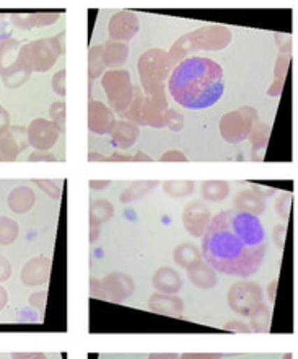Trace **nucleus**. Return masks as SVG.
Wrapping results in <instances>:
<instances>
[{
    "label": "nucleus",
    "instance_id": "nucleus-1",
    "mask_svg": "<svg viewBox=\"0 0 298 359\" xmlns=\"http://www.w3.org/2000/svg\"><path fill=\"white\" fill-rule=\"evenodd\" d=\"M201 255L213 271L253 276L266 255V233L260 217L235 209L218 212L202 236Z\"/></svg>",
    "mask_w": 298,
    "mask_h": 359
},
{
    "label": "nucleus",
    "instance_id": "nucleus-2",
    "mask_svg": "<svg viewBox=\"0 0 298 359\" xmlns=\"http://www.w3.org/2000/svg\"><path fill=\"white\" fill-rule=\"evenodd\" d=\"M168 88L183 108H208L225 92L223 71L212 59L187 57L171 71Z\"/></svg>",
    "mask_w": 298,
    "mask_h": 359
},
{
    "label": "nucleus",
    "instance_id": "nucleus-3",
    "mask_svg": "<svg viewBox=\"0 0 298 359\" xmlns=\"http://www.w3.org/2000/svg\"><path fill=\"white\" fill-rule=\"evenodd\" d=\"M232 43V29L223 25H206L194 32L185 34L173 44L168 57L171 61V67L185 61L191 53L197 51H222Z\"/></svg>",
    "mask_w": 298,
    "mask_h": 359
},
{
    "label": "nucleus",
    "instance_id": "nucleus-4",
    "mask_svg": "<svg viewBox=\"0 0 298 359\" xmlns=\"http://www.w3.org/2000/svg\"><path fill=\"white\" fill-rule=\"evenodd\" d=\"M137 69L146 97H153V95L163 92L165 81L173 71L168 53L162 49H148L143 53L139 57Z\"/></svg>",
    "mask_w": 298,
    "mask_h": 359
},
{
    "label": "nucleus",
    "instance_id": "nucleus-5",
    "mask_svg": "<svg viewBox=\"0 0 298 359\" xmlns=\"http://www.w3.org/2000/svg\"><path fill=\"white\" fill-rule=\"evenodd\" d=\"M20 51L22 44L17 39H0V77L7 88L22 87L33 72Z\"/></svg>",
    "mask_w": 298,
    "mask_h": 359
},
{
    "label": "nucleus",
    "instance_id": "nucleus-6",
    "mask_svg": "<svg viewBox=\"0 0 298 359\" xmlns=\"http://www.w3.org/2000/svg\"><path fill=\"white\" fill-rule=\"evenodd\" d=\"M20 53L33 72H48L64 53V34L24 44Z\"/></svg>",
    "mask_w": 298,
    "mask_h": 359
},
{
    "label": "nucleus",
    "instance_id": "nucleus-7",
    "mask_svg": "<svg viewBox=\"0 0 298 359\" xmlns=\"http://www.w3.org/2000/svg\"><path fill=\"white\" fill-rule=\"evenodd\" d=\"M101 86L113 111L124 114L127 108L131 107L134 100V90L131 74L124 69H114V71H106L103 74Z\"/></svg>",
    "mask_w": 298,
    "mask_h": 359
},
{
    "label": "nucleus",
    "instance_id": "nucleus-8",
    "mask_svg": "<svg viewBox=\"0 0 298 359\" xmlns=\"http://www.w3.org/2000/svg\"><path fill=\"white\" fill-rule=\"evenodd\" d=\"M256 123L257 109L253 107H243L223 114L220 119V134L223 141H227L228 144L246 141Z\"/></svg>",
    "mask_w": 298,
    "mask_h": 359
},
{
    "label": "nucleus",
    "instance_id": "nucleus-9",
    "mask_svg": "<svg viewBox=\"0 0 298 359\" xmlns=\"http://www.w3.org/2000/svg\"><path fill=\"white\" fill-rule=\"evenodd\" d=\"M134 281L124 273H111L103 279H90V294L95 299L124 302L132 296Z\"/></svg>",
    "mask_w": 298,
    "mask_h": 359
},
{
    "label": "nucleus",
    "instance_id": "nucleus-10",
    "mask_svg": "<svg viewBox=\"0 0 298 359\" xmlns=\"http://www.w3.org/2000/svg\"><path fill=\"white\" fill-rule=\"evenodd\" d=\"M227 302L233 312L250 317L262 304V289L260 284L250 281L235 283L227 294Z\"/></svg>",
    "mask_w": 298,
    "mask_h": 359
},
{
    "label": "nucleus",
    "instance_id": "nucleus-11",
    "mask_svg": "<svg viewBox=\"0 0 298 359\" xmlns=\"http://www.w3.org/2000/svg\"><path fill=\"white\" fill-rule=\"evenodd\" d=\"M28 146L34 151H49L59 139V131L46 118H36L27 128Z\"/></svg>",
    "mask_w": 298,
    "mask_h": 359
},
{
    "label": "nucleus",
    "instance_id": "nucleus-12",
    "mask_svg": "<svg viewBox=\"0 0 298 359\" xmlns=\"http://www.w3.org/2000/svg\"><path fill=\"white\" fill-rule=\"evenodd\" d=\"M139 32V18L134 12L129 10H121V12L114 13L108 23V33L111 41L124 43L136 36Z\"/></svg>",
    "mask_w": 298,
    "mask_h": 359
},
{
    "label": "nucleus",
    "instance_id": "nucleus-13",
    "mask_svg": "<svg viewBox=\"0 0 298 359\" xmlns=\"http://www.w3.org/2000/svg\"><path fill=\"white\" fill-rule=\"evenodd\" d=\"M168 111V102L165 90L153 97H143L141 107V116H139V126L163 128V118Z\"/></svg>",
    "mask_w": 298,
    "mask_h": 359
},
{
    "label": "nucleus",
    "instance_id": "nucleus-14",
    "mask_svg": "<svg viewBox=\"0 0 298 359\" xmlns=\"http://www.w3.org/2000/svg\"><path fill=\"white\" fill-rule=\"evenodd\" d=\"M211 221V211L202 201H192L183 211V224H185L186 232L192 237H202Z\"/></svg>",
    "mask_w": 298,
    "mask_h": 359
},
{
    "label": "nucleus",
    "instance_id": "nucleus-15",
    "mask_svg": "<svg viewBox=\"0 0 298 359\" xmlns=\"http://www.w3.org/2000/svg\"><path fill=\"white\" fill-rule=\"evenodd\" d=\"M28 147L27 129L22 126H10L0 134V162L17 161L18 154Z\"/></svg>",
    "mask_w": 298,
    "mask_h": 359
},
{
    "label": "nucleus",
    "instance_id": "nucleus-16",
    "mask_svg": "<svg viewBox=\"0 0 298 359\" xmlns=\"http://www.w3.org/2000/svg\"><path fill=\"white\" fill-rule=\"evenodd\" d=\"M116 126L114 111L101 102H90L88 104V129L95 134H111Z\"/></svg>",
    "mask_w": 298,
    "mask_h": 359
},
{
    "label": "nucleus",
    "instance_id": "nucleus-17",
    "mask_svg": "<svg viewBox=\"0 0 298 359\" xmlns=\"http://www.w3.org/2000/svg\"><path fill=\"white\" fill-rule=\"evenodd\" d=\"M266 194L261 188L243 189L233 199V208L238 212L251 214V216H260L266 209Z\"/></svg>",
    "mask_w": 298,
    "mask_h": 359
},
{
    "label": "nucleus",
    "instance_id": "nucleus-18",
    "mask_svg": "<svg viewBox=\"0 0 298 359\" xmlns=\"http://www.w3.org/2000/svg\"><path fill=\"white\" fill-rule=\"evenodd\" d=\"M51 274V258L38 257L29 260L22 271V281L27 286H39L48 283Z\"/></svg>",
    "mask_w": 298,
    "mask_h": 359
},
{
    "label": "nucleus",
    "instance_id": "nucleus-19",
    "mask_svg": "<svg viewBox=\"0 0 298 359\" xmlns=\"http://www.w3.org/2000/svg\"><path fill=\"white\" fill-rule=\"evenodd\" d=\"M148 309L152 312L160 313V316H170V317H181L183 311H185V302L176 294H163L157 292L148 299Z\"/></svg>",
    "mask_w": 298,
    "mask_h": 359
},
{
    "label": "nucleus",
    "instance_id": "nucleus-20",
    "mask_svg": "<svg viewBox=\"0 0 298 359\" xmlns=\"http://www.w3.org/2000/svg\"><path fill=\"white\" fill-rule=\"evenodd\" d=\"M153 287L163 294H178L183 287V279L176 269L170 266L158 268L152 278Z\"/></svg>",
    "mask_w": 298,
    "mask_h": 359
},
{
    "label": "nucleus",
    "instance_id": "nucleus-21",
    "mask_svg": "<svg viewBox=\"0 0 298 359\" xmlns=\"http://www.w3.org/2000/svg\"><path fill=\"white\" fill-rule=\"evenodd\" d=\"M114 216V208L108 199H95L90 204V242H95L99 237L101 224L109 221Z\"/></svg>",
    "mask_w": 298,
    "mask_h": 359
},
{
    "label": "nucleus",
    "instance_id": "nucleus-22",
    "mask_svg": "<svg viewBox=\"0 0 298 359\" xmlns=\"http://www.w3.org/2000/svg\"><path fill=\"white\" fill-rule=\"evenodd\" d=\"M101 56H103L104 67L109 69V71H114V69L121 67L127 62L129 48L127 44L116 43L109 39L108 43L101 44Z\"/></svg>",
    "mask_w": 298,
    "mask_h": 359
},
{
    "label": "nucleus",
    "instance_id": "nucleus-23",
    "mask_svg": "<svg viewBox=\"0 0 298 359\" xmlns=\"http://www.w3.org/2000/svg\"><path fill=\"white\" fill-rule=\"evenodd\" d=\"M139 134H141V129L137 124L122 119V121H116V126L111 133V142L116 149H129L137 141Z\"/></svg>",
    "mask_w": 298,
    "mask_h": 359
},
{
    "label": "nucleus",
    "instance_id": "nucleus-24",
    "mask_svg": "<svg viewBox=\"0 0 298 359\" xmlns=\"http://www.w3.org/2000/svg\"><path fill=\"white\" fill-rule=\"evenodd\" d=\"M59 20V13H29V15H12L15 27L22 29H33L51 27Z\"/></svg>",
    "mask_w": 298,
    "mask_h": 359
},
{
    "label": "nucleus",
    "instance_id": "nucleus-25",
    "mask_svg": "<svg viewBox=\"0 0 298 359\" xmlns=\"http://www.w3.org/2000/svg\"><path fill=\"white\" fill-rule=\"evenodd\" d=\"M187 276L194 286L201 289H211L218 283L215 271L206 262H199L197 265L187 269Z\"/></svg>",
    "mask_w": 298,
    "mask_h": 359
},
{
    "label": "nucleus",
    "instance_id": "nucleus-26",
    "mask_svg": "<svg viewBox=\"0 0 298 359\" xmlns=\"http://www.w3.org/2000/svg\"><path fill=\"white\" fill-rule=\"evenodd\" d=\"M289 66L290 53H279V57H277L274 67V82H272V86L267 90V95H269V97H279L282 93L287 74H289Z\"/></svg>",
    "mask_w": 298,
    "mask_h": 359
},
{
    "label": "nucleus",
    "instance_id": "nucleus-27",
    "mask_svg": "<svg viewBox=\"0 0 298 359\" xmlns=\"http://www.w3.org/2000/svg\"><path fill=\"white\" fill-rule=\"evenodd\" d=\"M34 199H36V196H34L33 189H29L27 187H18L10 193L8 206L13 212L23 214V212H28L29 209L33 208Z\"/></svg>",
    "mask_w": 298,
    "mask_h": 359
},
{
    "label": "nucleus",
    "instance_id": "nucleus-28",
    "mask_svg": "<svg viewBox=\"0 0 298 359\" xmlns=\"http://www.w3.org/2000/svg\"><path fill=\"white\" fill-rule=\"evenodd\" d=\"M173 260L181 268L190 269L197 265L199 262H202V255L201 250L196 245H192V243H180L175 248V252H173Z\"/></svg>",
    "mask_w": 298,
    "mask_h": 359
},
{
    "label": "nucleus",
    "instance_id": "nucleus-29",
    "mask_svg": "<svg viewBox=\"0 0 298 359\" xmlns=\"http://www.w3.org/2000/svg\"><path fill=\"white\" fill-rule=\"evenodd\" d=\"M201 194L206 201H223V199H227L228 194H230V184L223 182V180H208V182L202 183Z\"/></svg>",
    "mask_w": 298,
    "mask_h": 359
},
{
    "label": "nucleus",
    "instance_id": "nucleus-30",
    "mask_svg": "<svg viewBox=\"0 0 298 359\" xmlns=\"http://www.w3.org/2000/svg\"><path fill=\"white\" fill-rule=\"evenodd\" d=\"M158 187L157 180H142V182L132 183L127 189H124L119 196V201L121 203H132L136 199L146 196L147 193H150L153 188Z\"/></svg>",
    "mask_w": 298,
    "mask_h": 359
},
{
    "label": "nucleus",
    "instance_id": "nucleus-31",
    "mask_svg": "<svg viewBox=\"0 0 298 359\" xmlns=\"http://www.w3.org/2000/svg\"><path fill=\"white\" fill-rule=\"evenodd\" d=\"M251 318V330L257 333H267L271 330V320H272V307L261 304L255 312L250 316Z\"/></svg>",
    "mask_w": 298,
    "mask_h": 359
},
{
    "label": "nucleus",
    "instance_id": "nucleus-32",
    "mask_svg": "<svg viewBox=\"0 0 298 359\" xmlns=\"http://www.w3.org/2000/svg\"><path fill=\"white\" fill-rule=\"evenodd\" d=\"M269 136H271V123H256L251 129L250 136H248V139L251 141L253 151L257 152V151H262V149H266L267 142H269Z\"/></svg>",
    "mask_w": 298,
    "mask_h": 359
},
{
    "label": "nucleus",
    "instance_id": "nucleus-33",
    "mask_svg": "<svg viewBox=\"0 0 298 359\" xmlns=\"http://www.w3.org/2000/svg\"><path fill=\"white\" fill-rule=\"evenodd\" d=\"M163 189L173 198H185L194 191V182H190V180H170V182L163 183Z\"/></svg>",
    "mask_w": 298,
    "mask_h": 359
},
{
    "label": "nucleus",
    "instance_id": "nucleus-34",
    "mask_svg": "<svg viewBox=\"0 0 298 359\" xmlns=\"http://www.w3.org/2000/svg\"><path fill=\"white\" fill-rule=\"evenodd\" d=\"M106 72V67H104L103 56H101V44L99 46H93L88 53V77L92 81H95L99 76Z\"/></svg>",
    "mask_w": 298,
    "mask_h": 359
},
{
    "label": "nucleus",
    "instance_id": "nucleus-35",
    "mask_svg": "<svg viewBox=\"0 0 298 359\" xmlns=\"http://www.w3.org/2000/svg\"><path fill=\"white\" fill-rule=\"evenodd\" d=\"M18 236V224L8 217H0V245H10Z\"/></svg>",
    "mask_w": 298,
    "mask_h": 359
},
{
    "label": "nucleus",
    "instance_id": "nucleus-36",
    "mask_svg": "<svg viewBox=\"0 0 298 359\" xmlns=\"http://www.w3.org/2000/svg\"><path fill=\"white\" fill-rule=\"evenodd\" d=\"M49 116H51L49 121L54 124L59 134L66 131V102L52 103L51 108H49Z\"/></svg>",
    "mask_w": 298,
    "mask_h": 359
},
{
    "label": "nucleus",
    "instance_id": "nucleus-37",
    "mask_svg": "<svg viewBox=\"0 0 298 359\" xmlns=\"http://www.w3.org/2000/svg\"><path fill=\"white\" fill-rule=\"evenodd\" d=\"M163 128L171 129V131L175 133L181 131V129L185 128V116H183V113L176 111V109L168 108L165 118H163Z\"/></svg>",
    "mask_w": 298,
    "mask_h": 359
},
{
    "label": "nucleus",
    "instance_id": "nucleus-38",
    "mask_svg": "<svg viewBox=\"0 0 298 359\" xmlns=\"http://www.w3.org/2000/svg\"><path fill=\"white\" fill-rule=\"evenodd\" d=\"M290 209H292V194L290 193L281 194L276 201L277 216H279L281 219H284V221H287L290 216Z\"/></svg>",
    "mask_w": 298,
    "mask_h": 359
},
{
    "label": "nucleus",
    "instance_id": "nucleus-39",
    "mask_svg": "<svg viewBox=\"0 0 298 359\" xmlns=\"http://www.w3.org/2000/svg\"><path fill=\"white\" fill-rule=\"evenodd\" d=\"M36 184L51 198H61V188H59L57 182H52V180H36Z\"/></svg>",
    "mask_w": 298,
    "mask_h": 359
},
{
    "label": "nucleus",
    "instance_id": "nucleus-40",
    "mask_svg": "<svg viewBox=\"0 0 298 359\" xmlns=\"http://www.w3.org/2000/svg\"><path fill=\"white\" fill-rule=\"evenodd\" d=\"M52 90L59 97H66V69L54 74L52 77Z\"/></svg>",
    "mask_w": 298,
    "mask_h": 359
},
{
    "label": "nucleus",
    "instance_id": "nucleus-41",
    "mask_svg": "<svg viewBox=\"0 0 298 359\" xmlns=\"http://www.w3.org/2000/svg\"><path fill=\"white\" fill-rule=\"evenodd\" d=\"M28 161L29 162H56L57 158L49 151H34L31 156L28 157Z\"/></svg>",
    "mask_w": 298,
    "mask_h": 359
},
{
    "label": "nucleus",
    "instance_id": "nucleus-42",
    "mask_svg": "<svg viewBox=\"0 0 298 359\" xmlns=\"http://www.w3.org/2000/svg\"><path fill=\"white\" fill-rule=\"evenodd\" d=\"M223 328H225V330H228V332H235V333H251L250 325H246V323L241 322V320L228 322V323H225V325H223Z\"/></svg>",
    "mask_w": 298,
    "mask_h": 359
},
{
    "label": "nucleus",
    "instance_id": "nucleus-43",
    "mask_svg": "<svg viewBox=\"0 0 298 359\" xmlns=\"http://www.w3.org/2000/svg\"><path fill=\"white\" fill-rule=\"evenodd\" d=\"M187 157L183 154L181 151H176V149H173V151H168L163 154L160 157V162H186Z\"/></svg>",
    "mask_w": 298,
    "mask_h": 359
},
{
    "label": "nucleus",
    "instance_id": "nucleus-44",
    "mask_svg": "<svg viewBox=\"0 0 298 359\" xmlns=\"http://www.w3.org/2000/svg\"><path fill=\"white\" fill-rule=\"evenodd\" d=\"M46 299H48V292H44V291L36 292L29 297V304H31L33 307L39 309V311H43L44 306H46Z\"/></svg>",
    "mask_w": 298,
    "mask_h": 359
},
{
    "label": "nucleus",
    "instance_id": "nucleus-45",
    "mask_svg": "<svg viewBox=\"0 0 298 359\" xmlns=\"http://www.w3.org/2000/svg\"><path fill=\"white\" fill-rule=\"evenodd\" d=\"M285 233H287V226H285V224H282V226L279 224V226L274 229V242H276V245L279 247V248H284Z\"/></svg>",
    "mask_w": 298,
    "mask_h": 359
},
{
    "label": "nucleus",
    "instance_id": "nucleus-46",
    "mask_svg": "<svg viewBox=\"0 0 298 359\" xmlns=\"http://www.w3.org/2000/svg\"><path fill=\"white\" fill-rule=\"evenodd\" d=\"M222 355L218 353H186L178 359H220Z\"/></svg>",
    "mask_w": 298,
    "mask_h": 359
},
{
    "label": "nucleus",
    "instance_id": "nucleus-47",
    "mask_svg": "<svg viewBox=\"0 0 298 359\" xmlns=\"http://www.w3.org/2000/svg\"><path fill=\"white\" fill-rule=\"evenodd\" d=\"M10 274H12V266H10V263L3 257H0V281L8 279Z\"/></svg>",
    "mask_w": 298,
    "mask_h": 359
},
{
    "label": "nucleus",
    "instance_id": "nucleus-48",
    "mask_svg": "<svg viewBox=\"0 0 298 359\" xmlns=\"http://www.w3.org/2000/svg\"><path fill=\"white\" fill-rule=\"evenodd\" d=\"M8 128H10V113L2 107V109H0V134L7 131Z\"/></svg>",
    "mask_w": 298,
    "mask_h": 359
},
{
    "label": "nucleus",
    "instance_id": "nucleus-49",
    "mask_svg": "<svg viewBox=\"0 0 298 359\" xmlns=\"http://www.w3.org/2000/svg\"><path fill=\"white\" fill-rule=\"evenodd\" d=\"M13 359H48L46 355L43 353H15L12 355Z\"/></svg>",
    "mask_w": 298,
    "mask_h": 359
},
{
    "label": "nucleus",
    "instance_id": "nucleus-50",
    "mask_svg": "<svg viewBox=\"0 0 298 359\" xmlns=\"http://www.w3.org/2000/svg\"><path fill=\"white\" fill-rule=\"evenodd\" d=\"M106 162H132V157L131 156H126V154L114 152L113 156L106 157Z\"/></svg>",
    "mask_w": 298,
    "mask_h": 359
},
{
    "label": "nucleus",
    "instance_id": "nucleus-51",
    "mask_svg": "<svg viewBox=\"0 0 298 359\" xmlns=\"http://www.w3.org/2000/svg\"><path fill=\"white\" fill-rule=\"evenodd\" d=\"M109 184H111V182H109V180H92L90 182V187H92V189H95V191H101V189H104V188H108Z\"/></svg>",
    "mask_w": 298,
    "mask_h": 359
},
{
    "label": "nucleus",
    "instance_id": "nucleus-52",
    "mask_svg": "<svg viewBox=\"0 0 298 359\" xmlns=\"http://www.w3.org/2000/svg\"><path fill=\"white\" fill-rule=\"evenodd\" d=\"M180 356L175 355V353H155V355H150L148 359H178Z\"/></svg>",
    "mask_w": 298,
    "mask_h": 359
},
{
    "label": "nucleus",
    "instance_id": "nucleus-53",
    "mask_svg": "<svg viewBox=\"0 0 298 359\" xmlns=\"http://www.w3.org/2000/svg\"><path fill=\"white\" fill-rule=\"evenodd\" d=\"M153 158L150 156H147V154L143 152H137L136 156L132 157V162H152Z\"/></svg>",
    "mask_w": 298,
    "mask_h": 359
},
{
    "label": "nucleus",
    "instance_id": "nucleus-54",
    "mask_svg": "<svg viewBox=\"0 0 298 359\" xmlns=\"http://www.w3.org/2000/svg\"><path fill=\"white\" fill-rule=\"evenodd\" d=\"M7 301H8V292L5 291V287L0 286V311L7 306Z\"/></svg>",
    "mask_w": 298,
    "mask_h": 359
},
{
    "label": "nucleus",
    "instance_id": "nucleus-55",
    "mask_svg": "<svg viewBox=\"0 0 298 359\" xmlns=\"http://www.w3.org/2000/svg\"><path fill=\"white\" fill-rule=\"evenodd\" d=\"M88 161H90V162H106V157H103L101 154L90 152V154H88Z\"/></svg>",
    "mask_w": 298,
    "mask_h": 359
},
{
    "label": "nucleus",
    "instance_id": "nucleus-56",
    "mask_svg": "<svg viewBox=\"0 0 298 359\" xmlns=\"http://www.w3.org/2000/svg\"><path fill=\"white\" fill-rule=\"evenodd\" d=\"M276 286H277V281L274 279V281L271 283L269 289H267V291H269V301L271 302H274V299H276Z\"/></svg>",
    "mask_w": 298,
    "mask_h": 359
},
{
    "label": "nucleus",
    "instance_id": "nucleus-57",
    "mask_svg": "<svg viewBox=\"0 0 298 359\" xmlns=\"http://www.w3.org/2000/svg\"><path fill=\"white\" fill-rule=\"evenodd\" d=\"M0 109H2V104H0Z\"/></svg>",
    "mask_w": 298,
    "mask_h": 359
}]
</instances>
